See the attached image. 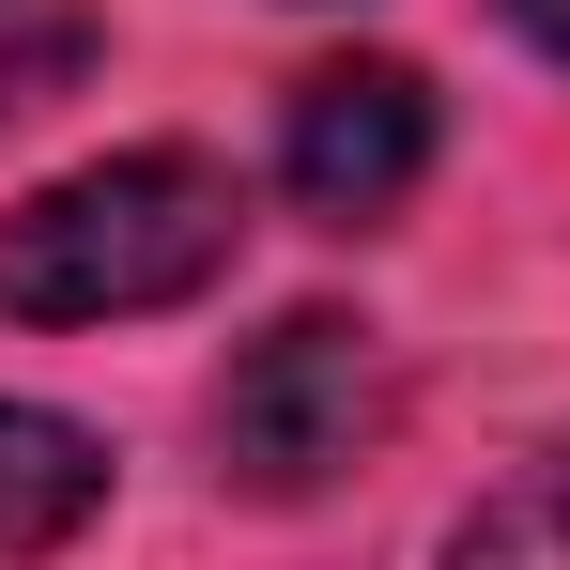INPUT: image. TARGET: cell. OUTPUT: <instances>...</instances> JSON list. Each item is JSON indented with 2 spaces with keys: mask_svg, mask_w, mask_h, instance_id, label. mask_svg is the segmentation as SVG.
<instances>
[{
  "mask_svg": "<svg viewBox=\"0 0 570 570\" xmlns=\"http://www.w3.org/2000/svg\"><path fill=\"white\" fill-rule=\"evenodd\" d=\"M232 247H247L232 170L186 139H124L94 170L0 200V324H155L232 278Z\"/></svg>",
  "mask_w": 570,
  "mask_h": 570,
  "instance_id": "cell-1",
  "label": "cell"
},
{
  "mask_svg": "<svg viewBox=\"0 0 570 570\" xmlns=\"http://www.w3.org/2000/svg\"><path fill=\"white\" fill-rule=\"evenodd\" d=\"M401 416V355H385L355 308H278L263 340H232V371L200 401V448H216V493L247 509H308L385 448Z\"/></svg>",
  "mask_w": 570,
  "mask_h": 570,
  "instance_id": "cell-2",
  "label": "cell"
},
{
  "mask_svg": "<svg viewBox=\"0 0 570 570\" xmlns=\"http://www.w3.org/2000/svg\"><path fill=\"white\" fill-rule=\"evenodd\" d=\"M432 78L416 62H324V78H293L278 108V200L308 232H385L401 200L432 186Z\"/></svg>",
  "mask_w": 570,
  "mask_h": 570,
  "instance_id": "cell-3",
  "label": "cell"
},
{
  "mask_svg": "<svg viewBox=\"0 0 570 570\" xmlns=\"http://www.w3.org/2000/svg\"><path fill=\"white\" fill-rule=\"evenodd\" d=\"M94 509H108V432L47 416V401H0V570L62 556Z\"/></svg>",
  "mask_w": 570,
  "mask_h": 570,
  "instance_id": "cell-4",
  "label": "cell"
},
{
  "mask_svg": "<svg viewBox=\"0 0 570 570\" xmlns=\"http://www.w3.org/2000/svg\"><path fill=\"white\" fill-rule=\"evenodd\" d=\"M432 570H570V432L493 478L463 524H448V556H432Z\"/></svg>",
  "mask_w": 570,
  "mask_h": 570,
  "instance_id": "cell-5",
  "label": "cell"
},
{
  "mask_svg": "<svg viewBox=\"0 0 570 570\" xmlns=\"http://www.w3.org/2000/svg\"><path fill=\"white\" fill-rule=\"evenodd\" d=\"M78 62H94V31H78L62 0H0V124H16V108H47Z\"/></svg>",
  "mask_w": 570,
  "mask_h": 570,
  "instance_id": "cell-6",
  "label": "cell"
},
{
  "mask_svg": "<svg viewBox=\"0 0 570 570\" xmlns=\"http://www.w3.org/2000/svg\"><path fill=\"white\" fill-rule=\"evenodd\" d=\"M509 31H524L540 62H570V0H509Z\"/></svg>",
  "mask_w": 570,
  "mask_h": 570,
  "instance_id": "cell-7",
  "label": "cell"
}]
</instances>
